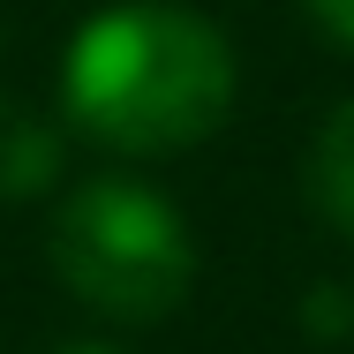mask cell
<instances>
[{
    "label": "cell",
    "instance_id": "obj_4",
    "mask_svg": "<svg viewBox=\"0 0 354 354\" xmlns=\"http://www.w3.org/2000/svg\"><path fill=\"white\" fill-rule=\"evenodd\" d=\"M309 15L324 23V38H339V46H354V0H309Z\"/></svg>",
    "mask_w": 354,
    "mask_h": 354
},
{
    "label": "cell",
    "instance_id": "obj_3",
    "mask_svg": "<svg viewBox=\"0 0 354 354\" xmlns=\"http://www.w3.org/2000/svg\"><path fill=\"white\" fill-rule=\"evenodd\" d=\"M309 196H317V212L332 218L339 234H354V98L332 106V121L317 129V151H309Z\"/></svg>",
    "mask_w": 354,
    "mask_h": 354
},
{
    "label": "cell",
    "instance_id": "obj_2",
    "mask_svg": "<svg viewBox=\"0 0 354 354\" xmlns=\"http://www.w3.org/2000/svg\"><path fill=\"white\" fill-rule=\"evenodd\" d=\"M46 257L83 309L121 317V324H151L166 309H181V294L196 279V241L181 212L121 174H98L61 196Z\"/></svg>",
    "mask_w": 354,
    "mask_h": 354
},
{
    "label": "cell",
    "instance_id": "obj_5",
    "mask_svg": "<svg viewBox=\"0 0 354 354\" xmlns=\"http://www.w3.org/2000/svg\"><path fill=\"white\" fill-rule=\"evenodd\" d=\"M61 354H121V347H106V339H75V347H61Z\"/></svg>",
    "mask_w": 354,
    "mask_h": 354
},
{
    "label": "cell",
    "instance_id": "obj_1",
    "mask_svg": "<svg viewBox=\"0 0 354 354\" xmlns=\"http://www.w3.org/2000/svg\"><path fill=\"white\" fill-rule=\"evenodd\" d=\"M75 129L129 158L189 151L234 106V46L196 8L174 0H121L91 15L61 68Z\"/></svg>",
    "mask_w": 354,
    "mask_h": 354
}]
</instances>
